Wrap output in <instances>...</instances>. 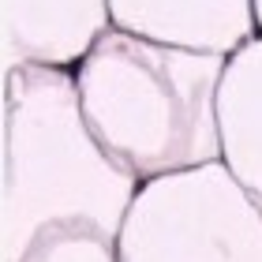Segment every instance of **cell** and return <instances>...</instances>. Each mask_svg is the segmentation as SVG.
Returning <instances> with one entry per match:
<instances>
[{
	"mask_svg": "<svg viewBox=\"0 0 262 262\" xmlns=\"http://www.w3.org/2000/svg\"><path fill=\"white\" fill-rule=\"evenodd\" d=\"M135 180L94 139L64 68L4 75V262H23L53 225H94L116 240Z\"/></svg>",
	"mask_w": 262,
	"mask_h": 262,
	"instance_id": "1",
	"label": "cell"
},
{
	"mask_svg": "<svg viewBox=\"0 0 262 262\" xmlns=\"http://www.w3.org/2000/svg\"><path fill=\"white\" fill-rule=\"evenodd\" d=\"M225 53L161 45L142 34H101L79 60L82 116L127 172L158 180L221 154L217 82Z\"/></svg>",
	"mask_w": 262,
	"mask_h": 262,
	"instance_id": "2",
	"label": "cell"
},
{
	"mask_svg": "<svg viewBox=\"0 0 262 262\" xmlns=\"http://www.w3.org/2000/svg\"><path fill=\"white\" fill-rule=\"evenodd\" d=\"M23 262H116V240L94 225H53L30 244Z\"/></svg>",
	"mask_w": 262,
	"mask_h": 262,
	"instance_id": "3",
	"label": "cell"
}]
</instances>
